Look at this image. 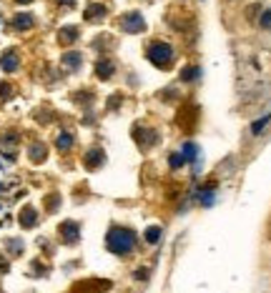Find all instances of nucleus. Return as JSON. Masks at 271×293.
<instances>
[{
    "label": "nucleus",
    "mask_w": 271,
    "mask_h": 293,
    "mask_svg": "<svg viewBox=\"0 0 271 293\" xmlns=\"http://www.w3.org/2000/svg\"><path fill=\"white\" fill-rule=\"evenodd\" d=\"M63 63H66V68H78L80 66V53H75V50L73 53H66L63 55Z\"/></svg>",
    "instance_id": "ddd939ff"
},
{
    "label": "nucleus",
    "mask_w": 271,
    "mask_h": 293,
    "mask_svg": "<svg viewBox=\"0 0 271 293\" xmlns=\"http://www.w3.org/2000/svg\"><path fill=\"white\" fill-rule=\"evenodd\" d=\"M184 163H186V158H184V153H173V155L168 158V165H171V168H181Z\"/></svg>",
    "instance_id": "f3484780"
},
{
    "label": "nucleus",
    "mask_w": 271,
    "mask_h": 293,
    "mask_svg": "<svg viewBox=\"0 0 271 293\" xmlns=\"http://www.w3.org/2000/svg\"><path fill=\"white\" fill-rule=\"evenodd\" d=\"M35 220H38V216H35V211H33V208H25V211L20 213V223H23V228L35 225Z\"/></svg>",
    "instance_id": "f8f14e48"
},
{
    "label": "nucleus",
    "mask_w": 271,
    "mask_h": 293,
    "mask_svg": "<svg viewBox=\"0 0 271 293\" xmlns=\"http://www.w3.org/2000/svg\"><path fill=\"white\" fill-rule=\"evenodd\" d=\"M106 18V5H88L85 8V20H103Z\"/></svg>",
    "instance_id": "39448f33"
},
{
    "label": "nucleus",
    "mask_w": 271,
    "mask_h": 293,
    "mask_svg": "<svg viewBox=\"0 0 271 293\" xmlns=\"http://www.w3.org/2000/svg\"><path fill=\"white\" fill-rule=\"evenodd\" d=\"M196 198H199L201 206H211V203L216 201V196H213V186H203L201 191L196 193Z\"/></svg>",
    "instance_id": "6e6552de"
},
{
    "label": "nucleus",
    "mask_w": 271,
    "mask_h": 293,
    "mask_svg": "<svg viewBox=\"0 0 271 293\" xmlns=\"http://www.w3.org/2000/svg\"><path fill=\"white\" fill-rule=\"evenodd\" d=\"M261 25H264V28H271V10H264V15H261Z\"/></svg>",
    "instance_id": "4be33fe9"
},
{
    "label": "nucleus",
    "mask_w": 271,
    "mask_h": 293,
    "mask_svg": "<svg viewBox=\"0 0 271 293\" xmlns=\"http://www.w3.org/2000/svg\"><path fill=\"white\" fill-rule=\"evenodd\" d=\"M101 163H103V150H101V148L88 150V155H85V165H88V168H98Z\"/></svg>",
    "instance_id": "0eeeda50"
},
{
    "label": "nucleus",
    "mask_w": 271,
    "mask_h": 293,
    "mask_svg": "<svg viewBox=\"0 0 271 293\" xmlns=\"http://www.w3.org/2000/svg\"><path fill=\"white\" fill-rule=\"evenodd\" d=\"M121 28H123V33H143L146 30V20H143L141 13H126L121 18Z\"/></svg>",
    "instance_id": "7ed1b4c3"
},
{
    "label": "nucleus",
    "mask_w": 271,
    "mask_h": 293,
    "mask_svg": "<svg viewBox=\"0 0 271 293\" xmlns=\"http://www.w3.org/2000/svg\"><path fill=\"white\" fill-rule=\"evenodd\" d=\"M96 71H98V78H103V80H106V78H111V75H113L116 68H113V63H111V61H101V63L96 66Z\"/></svg>",
    "instance_id": "1a4fd4ad"
},
{
    "label": "nucleus",
    "mask_w": 271,
    "mask_h": 293,
    "mask_svg": "<svg viewBox=\"0 0 271 293\" xmlns=\"http://www.w3.org/2000/svg\"><path fill=\"white\" fill-rule=\"evenodd\" d=\"M106 246H108V251L116 253V256H128L136 246V233L128 230V228H118V225H116V228L108 230Z\"/></svg>",
    "instance_id": "f257e3e1"
},
{
    "label": "nucleus",
    "mask_w": 271,
    "mask_h": 293,
    "mask_svg": "<svg viewBox=\"0 0 271 293\" xmlns=\"http://www.w3.org/2000/svg\"><path fill=\"white\" fill-rule=\"evenodd\" d=\"M15 68H18V55H15V53H5V55H3V71L10 73V71H15Z\"/></svg>",
    "instance_id": "9b49d317"
},
{
    "label": "nucleus",
    "mask_w": 271,
    "mask_h": 293,
    "mask_svg": "<svg viewBox=\"0 0 271 293\" xmlns=\"http://www.w3.org/2000/svg\"><path fill=\"white\" fill-rule=\"evenodd\" d=\"M196 150H199V148L194 146V143H186V146H184V158H186V160H194V158L199 155Z\"/></svg>",
    "instance_id": "6ab92c4d"
},
{
    "label": "nucleus",
    "mask_w": 271,
    "mask_h": 293,
    "mask_svg": "<svg viewBox=\"0 0 271 293\" xmlns=\"http://www.w3.org/2000/svg\"><path fill=\"white\" fill-rule=\"evenodd\" d=\"M146 241H148V243H158V241H161V228H153V225H151V228L146 230Z\"/></svg>",
    "instance_id": "dca6fc26"
},
{
    "label": "nucleus",
    "mask_w": 271,
    "mask_h": 293,
    "mask_svg": "<svg viewBox=\"0 0 271 293\" xmlns=\"http://www.w3.org/2000/svg\"><path fill=\"white\" fill-rule=\"evenodd\" d=\"M269 123H271V115H266V118H261V121H256V123L251 126V133H261V131H264V128H266Z\"/></svg>",
    "instance_id": "a211bd4d"
},
{
    "label": "nucleus",
    "mask_w": 271,
    "mask_h": 293,
    "mask_svg": "<svg viewBox=\"0 0 271 293\" xmlns=\"http://www.w3.org/2000/svg\"><path fill=\"white\" fill-rule=\"evenodd\" d=\"M136 278L146 281V278H148V271H146V268H138V271H136Z\"/></svg>",
    "instance_id": "5701e85b"
},
{
    "label": "nucleus",
    "mask_w": 271,
    "mask_h": 293,
    "mask_svg": "<svg viewBox=\"0 0 271 293\" xmlns=\"http://www.w3.org/2000/svg\"><path fill=\"white\" fill-rule=\"evenodd\" d=\"M133 138H136V143L143 148V150L158 143V136H156V131H151V128H141V126H138V128L133 131Z\"/></svg>",
    "instance_id": "20e7f679"
},
{
    "label": "nucleus",
    "mask_w": 271,
    "mask_h": 293,
    "mask_svg": "<svg viewBox=\"0 0 271 293\" xmlns=\"http://www.w3.org/2000/svg\"><path fill=\"white\" fill-rule=\"evenodd\" d=\"M30 25H33V15H30V13H20V15L15 18V28H18V30H28Z\"/></svg>",
    "instance_id": "9d476101"
},
{
    "label": "nucleus",
    "mask_w": 271,
    "mask_h": 293,
    "mask_svg": "<svg viewBox=\"0 0 271 293\" xmlns=\"http://www.w3.org/2000/svg\"><path fill=\"white\" fill-rule=\"evenodd\" d=\"M18 3H30V0H18Z\"/></svg>",
    "instance_id": "b1692460"
},
{
    "label": "nucleus",
    "mask_w": 271,
    "mask_h": 293,
    "mask_svg": "<svg viewBox=\"0 0 271 293\" xmlns=\"http://www.w3.org/2000/svg\"><path fill=\"white\" fill-rule=\"evenodd\" d=\"M148 61L158 68H168L171 61H173V48L163 40H156V43L148 45Z\"/></svg>",
    "instance_id": "f03ea898"
},
{
    "label": "nucleus",
    "mask_w": 271,
    "mask_h": 293,
    "mask_svg": "<svg viewBox=\"0 0 271 293\" xmlns=\"http://www.w3.org/2000/svg\"><path fill=\"white\" fill-rule=\"evenodd\" d=\"M78 38V28H63L61 30V40L63 43H70V40H75Z\"/></svg>",
    "instance_id": "4468645a"
},
{
    "label": "nucleus",
    "mask_w": 271,
    "mask_h": 293,
    "mask_svg": "<svg viewBox=\"0 0 271 293\" xmlns=\"http://www.w3.org/2000/svg\"><path fill=\"white\" fill-rule=\"evenodd\" d=\"M43 150H46L43 146H30V158H33V160H43V158H46Z\"/></svg>",
    "instance_id": "aec40b11"
},
{
    "label": "nucleus",
    "mask_w": 271,
    "mask_h": 293,
    "mask_svg": "<svg viewBox=\"0 0 271 293\" xmlns=\"http://www.w3.org/2000/svg\"><path fill=\"white\" fill-rule=\"evenodd\" d=\"M61 233H63V241L66 243H75L78 241V225L75 223H63L61 225Z\"/></svg>",
    "instance_id": "423d86ee"
},
{
    "label": "nucleus",
    "mask_w": 271,
    "mask_h": 293,
    "mask_svg": "<svg viewBox=\"0 0 271 293\" xmlns=\"http://www.w3.org/2000/svg\"><path fill=\"white\" fill-rule=\"evenodd\" d=\"M70 146H73V136L70 133H61L58 136V150H68Z\"/></svg>",
    "instance_id": "2eb2a0df"
},
{
    "label": "nucleus",
    "mask_w": 271,
    "mask_h": 293,
    "mask_svg": "<svg viewBox=\"0 0 271 293\" xmlns=\"http://www.w3.org/2000/svg\"><path fill=\"white\" fill-rule=\"evenodd\" d=\"M196 73H199L196 68H186V71H184V75H181V78H184V80H194V78H196Z\"/></svg>",
    "instance_id": "412c9836"
}]
</instances>
